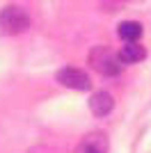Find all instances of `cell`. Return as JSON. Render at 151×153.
<instances>
[{
    "mask_svg": "<svg viewBox=\"0 0 151 153\" xmlns=\"http://www.w3.org/2000/svg\"><path fill=\"white\" fill-rule=\"evenodd\" d=\"M87 62L96 73L108 76V78L119 76L121 69H124V64H121V59H119V53H114L112 48H108V46H94L87 55Z\"/></svg>",
    "mask_w": 151,
    "mask_h": 153,
    "instance_id": "1",
    "label": "cell"
},
{
    "mask_svg": "<svg viewBox=\"0 0 151 153\" xmlns=\"http://www.w3.org/2000/svg\"><path fill=\"white\" fill-rule=\"evenodd\" d=\"M147 57V51L144 46H140L138 41H133V44H126L124 48L119 51V59L121 64H138Z\"/></svg>",
    "mask_w": 151,
    "mask_h": 153,
    "instance_id": "6",
    "label": "cell"
},
{
    "mask_svg": "<svg viewBox=\"0 0 151 153\" xmlns=\"http://www.w3.org/2000/svg\"><path fill=\"white\" fill-rule=\"evenodd\" d=\"M112 108H114V98L108 94V91H96V94H92V98H89V110H92L94 117L110 114Z\"/></svg>",
    "mask_w": 151,
    "mask_h": 153,
    "instance_id": "5",
    "label": "cell"
},
{
    "mask_svg": "<svg viewBox=\"0 0 151 153\" xmlns=\"http://www.w3.org/2000/svg\"><path fill=\"white\" fill-rule=\"evenodd\" d=\"M110 149V140L103 130H92L80 140V144L76 146V153H108Z\"/></svg>",
    "mask_w": 151,
    "mask_h": 153,
    "instance_id": "4",
    "label": "cell"
},
{
    "mask_svg": "<svg viewBox=\"0 0 151 153\" xmlns=\"http://www.w3.org/2000/svg\"><path fill=\"white\" fill-rule=\"evenodd\" d=\"M28 27H30V16L25 14V9L9 5L0 12V32L2 34L16 37V34H23Z\"/></svg>",
    "mask_w": 151,
    "mask_h": 153,
    "instance_id": "2",
    "label": "cell"
},
{
    "mask_svg": "<svg viewBox=\"0 0 151 153\" xmlns=\"http://www.w3.org/2000/svg\"><path fill=\"white\" fill-rule=\"evenodd\" d=\"M55 80L64 87H69V89H78V91H85L92 87V80L89 76L85 73L82 69H76V66H64L55 73Z\"/></svg>",
    "mask_w": 151,
    "mask_h": 153,
    "instance_id": "3",
    "label": "cell"
},
{
    "mask_svg": "<svg viewBox=\"0 0 151 153\" xmlns=\"http://www.w3.org/2000/svg\"><path fill=\"white\" fill-rule=\"evenodd\" d=\"M119 37L126 44H133L142 37V25L138 21H124V23H119Z\"/></svg>",
    "mask_w": 151,
    "mask_h": 153,
    "instance_id": "7",
    "label": "cell"
}]
</instances>
